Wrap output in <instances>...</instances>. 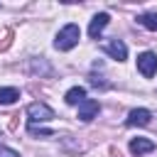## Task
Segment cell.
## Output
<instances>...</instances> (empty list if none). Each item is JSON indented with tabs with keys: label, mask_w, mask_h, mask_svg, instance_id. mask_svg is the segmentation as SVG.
<instances>
[{
	"label": "cell",
	"mask_w": 157,
	"mask_h": 157,
	"mask_svg": "<svg viewBox=\"0 0 157 157\" xmlns=\"http://www.w3.org/2000/svg\"><path fill=\"white\" fill-rule=\"evenodd\" d=\"M78 39H81V29H78V25L71 22V25H66V27L59 29V34L54 39V47L59 52H69V49H74L78 44Z\"/></svg>",
	"instance_id": "6da1fadb"
},
{
	"label": "cell",
	"mask_w": 157,
	"mask_h": 157,
	"mask_svg": "<svg viewBox=\"0 0 157 157\" xmlns=\"http://www.w3.org/2000/svg\"><path fill=\"white\" fill-rule=\"evenodd\" d=\"M27 118H29V125L47 123V120L54 118V110H52L47 103H29V105H27Z\"/></svg>",
	"instance_id": "7a4b0ae2"
},
{
	"label": "cell",
	"mask_w": 157,
	"mask_h": 157,
	"mask_svg": "<svg viewBox=\"0 0 157 157\" xmlns=\"http://www.w3.org/2000/svg\"><path fill=\"white\" fill-rule=\"evenodd\" d=\"M137 71L145 76V78H152L157 74V54L155 52H142L137 56Z\"/></svg>",
	"instance_id": "3957f363"
},
{
	"label": "cell",
	"mask_w": 157,
	"mask_h": 157,
	"mask_svg": "<svg viewBox=\"0 0 157 157\" xmlns=\"http://www.w3.org/2000/svg\"><path fill=\"white\" fill-rule=\"evenodd\" d=\"M98 110H101V103H98V101L83 98V101L78 103V120H81V123H91V120L98 115Z\"/></svg>",
	"instance_id": "277c9868"
},
{
	"label": "cell",
	"mask_w": 157,
	"mask_h": 157,
	"mask_svg": "<svg viewBox=\"0 0 157 157\" xmlns=\"http://www.w3.org/2000/svg\"><path fill=\"white\" fill-rule=\"evenodd\" d=\"M103 52L105 54H110L113 59H118V61H125L128 59V47H125V42L123 39H108L105 44H103Z\"/></svg>",
	"instance_id": "5b68a950"
},
{
	"label": "cell",
	"mask_w": 157,
	"mask_h": 157,
	"mask_svg": "<svg viewBox=\"0 0 157 157\" xmlns=\"http://www.w3.org/2000/svg\"><path fill=\"white\" fill-rule=\"evenodd\" d=\"M150 120H152V113L147 110V108H132L130 113H128V125H150Z\"/></svg>",
	"instance_id": "8992f818"
},
{
	"label": "cell",
	"mask_w": 157,
	"mask_h": 157,
	"mask_svg": "<svg viewBox=\"0 0 157 157\" xmlns=\"http://www.w3.org/2000/svg\"><path fill=\"white\" fill-rule=\"evenodd\" d=\"M108 22H110V15H108V12H98V15L91 20V25H88V34L96 39V37L108 27Z\"/></svg>",
	"instance_id": "52a82bcc"
},
{
	"label": "cell",
	"mask_w": 157,
	"mask_h": 157,
	"mask_svg": "<svg viewBox=\"0 0 157 157\" xmlns=\"http://www.w3.org/2000/svg\"><path fill=\"white\" fill-rule=\"evenodd\" d=\"M155 150V142L152 140H147V137H132L130 140V152L132 155H145V152H152Z\"/></svg>",
	"instance_id": "ba28073f"
},
{
	"label": "cell",
	"mask_w": 157,
	"mask_h": 157,
	"mask_svg": "<svg viewBox=\"0 0 157 157\" xmlns=\"http://www.w3.org/2000/svg\"><path fill=\"white\" fill-rule=\"evenodd\" d=\"M83 98H86V88H83V86H74V88H69L66 96H64V101H66L69 105H78Z\"/></svg>",
	"instance_id": "9c48e42d"
},
{
	"label": "cell",
	"mask_w": 157,
	"mask_h": 157,
	"mask_svg": "<svg viewBox=\"0 0 157 157\" xmlns=\"http://www.w3.org/2000/svg\"><path fill=\"white\" fill-rule=\"evenodd\" d=\"M17 98H20V91L17 88H12V86H2L0 88V105H10Z\"/></svg>",
	"instance_id": "30bf717a"
},
{
	"label": "cell",
	"mask_w": 157,
	"mask_h": 157,
	"mask_svg": "<svg viewBox=\"0 0 157 157\" xmlns=\"http://www.w3.org/2000/svg\"><path fill=\"white\" fill-rule=\"evenodd\" d=\"M137 25H142V27L150 29V32H157V12H145V15H140V17H137Z\"/></svg>",
	"instance_id": "8fae6325"
},
{
	"label": "cell",
	"mask_w": 157,
	"mask_h": 157,
	"mask_svg": "<svg viewBox=\"0 0 157 157\" xmlns=\"http://www.w3.org/2000/svg\"><path fill=\"white\" fill-rule=\"evenodd\" d=\"M29 132L32 135H42V137H52L54 130H44V128H37V125H29Z\"/></svg>",
	"instance_id": "7c38bea8"
},
{
	"label": "cell",
	"mask_w": 157,
	"mask_h": 157,
	"mask_svg": "<svg viewBox=\"0 0 157 157\" xmlns=\"http://www.w3.org/2000/svg\"><path fill=\"white\" fill-rule=\"evenodd\" d=\"M0 157H20V152H15V150L7 147V145H0Z\"/></svg>",
	"instance_id": "4fadbf2b"
}]
</instances>
